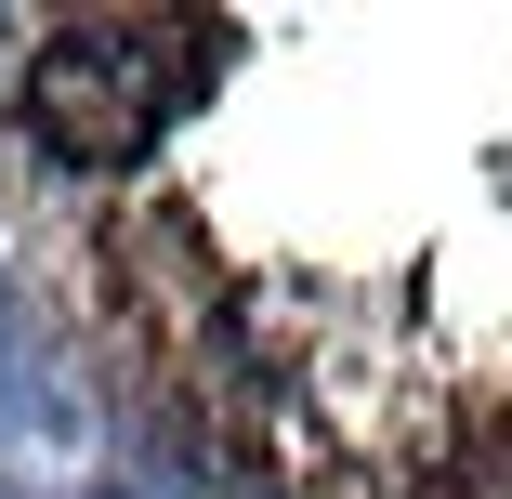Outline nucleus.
<instances>
[{"label":"nucleus","mask_w":512,"mask_h":499,"mask_svg":"<svg viewBox=\"0 0 512 499\" xmlns=\"http://www.w3.org/2000/svg\"><path fill=\"white\" fill-rule=\"evenodd\" d=\"M224 66V27H184V14H92V27H53L27 53V132L66 158V171H119L158 145V119L184 106L197 79Z\"/></svg>","instance_id":"nucleus-1"},{"label":"nucleus","mask_w":512,"mask_h":499,"mask_svg":"<svg viewBox=\"0 0 512 499\" xmlns=\"http://www.w3.org/2000/svg\"><path fill=\"white\" fill-rule=\"evenodd\" d=\"M106 276H119V316H132V329H158V381H171V368H197V355L224 342V316L250 303L237 263L211 250V224H197L184 197H145V211H119V224H106Z\"/></svg>","instance_id":"nucleus-2"}]
</instances>
